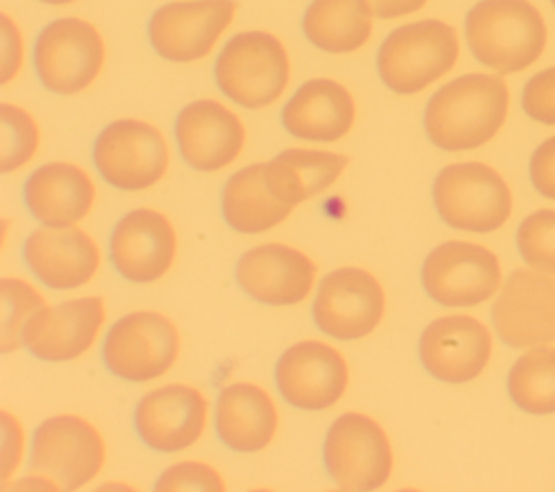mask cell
Segmentation results:
<instances>
[{
    "label": "cell",
    "mask_w": 555,
    "mask_h": 492,
    "mask_svg": "<svg viewBox=\"0 0 555 492\" xmlns=\"http://www.w3.org/2000/svg\"><path fill=\"white\" fill-rule=\"evenodd\" d=\"M509 91L492 74H464L442 85L427 102L423 126L444 152H466L488 143L503 126Z\"/></svg>",
    "instance_id": "6da1fadb"
},
{
    "label": "cell",
    "mask_w": 555,
    "mask_h": 492,
    "mask_svg": "<svg viewBox=\"0 0 555 492\" xmlns=\"http://www.w3.org/2000/svg\"><path fill=\"white\" fill-rule=\"evenodd\" d=\"M464 35L473 56L499 74L527 69L546 46V24L529 0H479L466 13Z\"/></svg>",
    "instance_id": "7a4b0ae2"
},
{
    "label": "cell",
    "mask_w": 555,
    "mask_h": 492,
    "mask_svg": "<svg viewBox=\"0 0 555 492\" xmlns=\"http://www.w3.org/2000/svg\"><path fill=\"white\" fill-rule=\"evenodd\" d=\"M460 56L457 33L442 20H418L386 35L377 50L382 82L401 95H412L442 78Z\"/></svg>",
    "instance_id": "3957f363"
},
{
    "label": "cell",
    "mask_w": 555,
    "mask_h": 492,
    "mask_svg": "<svg viewBox=\"0 0 555 492\" xmlns=\"http://www.w3.org/2000/svg\"><path fill=\"white\" fill-rule=\"evenodd\" d=\"M291 63L282 41L264 30H245L230 37L215 61V80L221 93L245 106L273 104L286 89Z\"/></svg>",
    "instance_id": "277c9868"
},
{
    "label": "cell",
    "mask_w": 555,
    "mask_h": 492,
    "mask_svg": "<svg viewBox=\"0 0 555 492\" xmlns=\"http://www.w3.org/2000/svg\"><path fill=\"white\" fill-rule=\"evenodd\" d=\"M431 195L440 219L455 230L492 232L512 215V193L505 180L475 160L442 167Z\"/></svg>",
    "instance_id": "5b68a950"
},
{
    "label": "cell",
    "mask_w": 555,
    "mask_h": 492,
    "mask_svg": "<svg viewBox=\"0 0 555 492\" xmlns=\"http://www.w3.org/2000/svg\"><path fill=\"white\" fill-rule=\"evenodd\" d=\"M104 41L93 24L80 17H59L41 28L33 48L39 82L59 95L87 89L104 65Z\"/></svg>",
    "instance_id": "8992f818"
},
{
    "label": "cell",
    "mask_w": 555,
    "mask_h": 492,
    "mask_svg": "<svg viewBox=\"0 0 555 492\" xmlns=\"http://www.w3.org/2000/svg\"><path fill=\"white\" fill-rule=\"evenodd\" d=\"M325 468L340 490L382 488L392 472V449L377 420L360 412L338 416L325 436Z\"/></svg>",
    "instance_id": "52a82bcc"
},
{
    "label": "cell",
    "mask_w": 555,
    "mask_h": 492,
    "mask_svg": "<svg viewBox=\"0 0 555 492\" xmlns=\"http://www.w3.org/2000/svg\"><path fill=\"white\" fill-rule=\"evenodd\" d=\"M104 457L100 431L80 416L59 414L35 429L30 470L52 481L56 490H78L89 483Z\"/></svg>",
    "instance_id": "ba28073f"
},
{
    "label": "cell",
    "mask_w": 555,
    "mask_h": 492,
    "mask_svg": "<svg viewBox=\"0 0 555 492\" xmlns=\"http://www.w3.org/2000/svg\"><path fill=\"white\" fill-rule=\"evenodd\" d=\"M180 351L176 325L160 312L139 310L117 319L104 336V366L128 381H150L165 375Z\"/></svg>",
    "instance_id": "9c48e42d"
},
{
    "label": "cell",
    "mask_w": 555,
    "mask_h": 492,
    "mask_svg": "<svg viewBox=\"0 0 555 492\" xmlns=\"http://www.w3.org/2000/svg\"><path fill=\"white\" fill-rule=\"evenodd\" d=\"M93 163L104 182L121 191L156 184L169 165L163 132L141 119H117L104 126L93 143Z\"/></svg>",
    "instance_id": "30bf717a"
},
{
    "label": "cell",
    "mask_w": 555,
    "mask_h": 492,
    "mask_svg": "<svg viewBox=\"0 0 555 492\" xmlns=\"http://www.w3.org/2000/svg\"><path fill=\"white\" fill-rule=\"evenodd\" d=\"M425 293L447 308H470L490 299L501 284L496 256L483 245L447 241L429 251L421 269Z\"/></svg>",
    "instance_id": "8fae6325"
},
{
    "label": "cell",
    "mask_w": 555,
    "mask_h": 492,
    "mask_svg": "<svg viewBox=\"0 0 555 492\" xmlns=\"http://www.w3.org/2000/svg\"><path fill=\"white\" fill-rule=\"evenodd\" d=\"M384 306V288L375 275L343 267L321 280L312 301V321L336 340H358L379 325Z\"/></svg>",
    "instance_id": "7c38bea8"
},
{
    "label": "cell",
    "mask_w": 555,
    "mask_h": 492,
    "mask_svg": "<svg viewBox=\"0 0 555 492\" xmlns=\"http://www.w3.org/2000/svg\"><path fill=\"white\" fill-rule=\"evenodd\" d=\"M234 0H178L158 7L147 24V37L158 56L173 63L204 59L232 24Z\"/></svg>",
    "instance_id": "4fadbf2b"
},
{
    "label": "cell",
    "mask_w": 555,
    "mask_h": 492,
    "mask_svg": "<svg viewBox=\"0 0 555 492\" xmlns=\"http://www.w3.org/2000/svg\"><path fill=\"white\" fill-rule=\"evenodd\" d=\"M492 323L516 349L555 342V277L538 269L512 271L492 306Z\"/></svg>",
    "instance_id": "5bb4252c"
},
{
    "label": "cell",
    "mask_w": 555,
    "mask_h": 492,
    "mask_svg": "<svg viewBox=\"0 0 555 492\" xmlns=\"http://www.w3.org/2000/svg\"><path fill=\"white\" fill-rule=\"evenodd\" d=\"M349 371L345 358L319 340H301L288 347L275 364V386L286 403L319 412L332 407L347 390Z\"/></svg>",
    "instance_id": "9a60e30c"
},
{
    "label": "cell",
    "mask_w": 555,
    "mask_h": 492,
    "mask_svg": "<svg viewBox=\"0 0 555 492\" xmlns=\"http://www.w3.org/2000/svg\"><path fill=\"white\" fill-rule=\"evenodd\" d=\"M492 336L488 327L468 314H449L431 321L418 340V358L425 371L449 384L475 379L488 364Z\"/></svg>",
    "instance_id": "2e32d148"
},
{
    "label": "cell",
    "mask_w": 555,
    "mask_h": 492,
    "mask_svg": "<svg viewBox=\"0 0 555 492\" xmlns=\"http://www.w3.org/2000/svg\"><path fill=\"white\" fill-rule=\"evenodd\" d=\"M208 401L189 384H167L143 394L134 407V429L154 451L173 453L197 442L206 427Z\"/></svg>",
    "instance_id": "e0dca14e"
},
{
    "label": "cell",
    "mask_w": 555,
    "mask_h": 492,
    "mask_svg": "<svg viewBox=\"0 0 555 492\" xmlns=\"http://www.w3.org/2000/svg\"><path fill=\"white\" fill-rule=\"evenodd\" d=\"M173 134L182 160L197 171H217L243 150V121L217 100H195L186 104L173 124Z\"/></svg>",
    "instance_id": "ac0fdd59"
},
{
    "label": "cell",
    "mask_w": 555,
    "mask_h": 492,
    "mask_svg": "<svg viewBox=\"0 0 555 492\" xmlns=\"http://www.w3.org/2000/svg\"><path fill=\"white\" fill-rule=\"evenodd\" d=\"M108 251L121 277L139 284L154 282L173 264L176 230L163 212L137 208L113 228Z\"/></svg>",
    "instance_id": "d6986e66"
},
{
    "label": "cell",
    "mask_w": 555,
    "mask_h": 492,
    "mask_svg": "<svg viewBox=\"0 0 555 492\" xmlns=\"http://www.w3.org/2000/svg\"><path fill=\"white\" fill-rule=\"evenodd\" d=\"M104 301L100 297H78L35 312L24 329V347L39 360L67 362L82 355L95 340L104 323Z\"/></svg>",
    "instance_id": "ffe728a7"
},
{
    "label": "cell",
    "mask_w": 555,
    "mask_h": 492,
    "mask_svg": "<svg viewBox=\"0 0 555 492\" xmlns=\"http://www.w3.org/2000/svg\"><path fill=\"white\" fill-rule=\"evenodd\" d=\"M234 273L251 299L267 306H293L310 295L317 264L291 245L264 243L245 251Z\"/></svg>",
    "instance_id": "44dd1931"
},
{
    "label": "cell",
    "mask_w": 555,
    "mask_h": 492,
    "mask_svg": "<svg viewBox=\"0 0 555 492\" xmlns=\"http://www.w3.org/2000/svg\"><path fill=\"white\" fill-rule=\"evenodd\" d=\"M24 260L39 282L54 290L87 284L100 264L93 238L80 228H39L24 243Z\"/></svg>",
    "instance_id": "7402d4cb"
},
{
    "label": "cell",
    "mask_w": 555,
    "mask_h": 492,
    "mask_svg": "<svg viewBox=\"0 0 555 492\" xmlns=\"http://www.w3.org/2000/svg\"><path fill=\"white\" fill-rule=\"evenodd\" d=\"M282 126L297 139L338 141L356 119V104L347 87L332 78L304 82L282 108Z\"/></svg>",
    "instance_id": "603a6c76"
},
{
    "label": "cell",
    "mask_w": 555,
    "mask_h": 492,
    "mask_svg": "<svg viewBox=\"0 0 555 492\" xmlns=\"http://www.w3.org/2000/svg\"><path fill=\"white\" fill-rule=\"evenodd\" d=\"M95 186L85 169L72 163H46L24 184L28 212L52 228H69L87 217Z\"/></svg>",
    "instance_id": "cb8c5ba5"
},
{
    "label": "cell",
    "mask_w": 555,
    "mask_h": 492,
    "mask_svg": "<svg viewBox=\"0 0 555 492\" xmlns=\"http://www.w3.org/2000/svg\"><path fill=\"white\" fill-rule=\"evenodd\" d=\"M215 429L232 451L254 453L271 444L278 431V410L264 388L247 381L230 384L217 397Z\"/></svg>",
    "instance_id": "d4e9b609"
},
{
    "label": "cell",
    "mask_w": 555,
    "mask_h": 492,
    "mask_svg": "<svg viewBox=\"0 0 555 492\" xmlns=\"http://www.w3.org/2000/svg\"><path fill=\"white\" fill-rule=\"evenodd\" d=\"M347 163V156L336 152L288 147L264 163V182L280 202L297 206L332 186Z\"/></svg>",
    "instance_id": "484cf974"
},
{
    "label": "cell",
    "mask_w": 555,
    "mask_h": 492,
    "mask_svg": "<svg viewBox=\"0 0 555 492\" xmlns=\"http://www.w3.org/2000/svg\"><path fill=\"white\" fill-rule=\"evenodd\" d=\"M293 206L280 202L264 182V163H254L232 173L221 191V215L225 223L243 234L275 228L291 215Z\"/></svg>",
    "instance_id": "4316f807"
},
{
    "label": "cell",
    "mask_w": 555,
    "mask_h": 492,
    "mask_svg": "<svg viewBox=\"0 0 555 492\" xmlns=\"http://www.w3.org/2000/svg\"><path fill=\"white\" fill-rule=\"evenodd\" d=\"M301 30L323 52H356L371 37L373 9L366 0H312L304 13Z\"/></svg>",
    "instance_id": "83f0119b"
},
{
    "label": "cell",
    "mask_w": 555,
    "mask_h": 492,
    "mask_svg": "<svg viewBox=\"0 0 555 492\" xmlns=\"http://www.w3.org/2000/svg\"><path fill=\"white\" fill-rule=\"evenodd\" d=\"M507 392L527 414L555 412V349L538 345L522 353L507 375Z\"/></svg>",
    "instance_id": "f1b7e54d"
},
{
    "label": "cell",
    "mask_w": 555,
    "mask_h": 492,
    "mask_svg": "<svg viewBox=\"0 0 555 492\" xmlns=\"http://www.w3.org/2000/svg\"><path fill=\"white\" fill-rule=\"evenodd\" d=\"M2 290V336H0V349L2 353H11L22 342V329L26 321L46 308V299L24 280L20 277H2L0 282Z\"/></svg>",
    "instance_id": "f546056e"
},
{
    "label": "cell",
    "mask_w": 555,
    "mask_h": 492,
    "mask_svg": "<svg viewBox=\"0 0 555 492\" xmlns=\"http://www.w3.org/2000/svg\"><path fill=\"white\" fill-rule=\"evenodd\" d=\"M2 163L0 171L9 173L26 165L39 145V128L30 113L24 108L2 102Z\"/></svg>",
    "instance_id": "4dcf8cb0"
},
{
    "label": "cell",
    "mask_w": 555,
    "mask_h": 492,
    "mask_svg": "<svg viewBox=\"0 0 555 492\" xmlns=\"http://www.w3.org/2000/svg\"><path fill=\"white\" fill-rule=\"evenodd\" d=\"M516 245L529 267L555 275V210L531 212L518 225Z\"/></svg>",
    "instance_id": "1f68e13d"
},
{
    "label": "cell",
    "mask_w": 555,
    "mask_h": 492,
    "mask_svg": "<svg viewBox=\"0 0 555 492\" xmlns=\"http://www.w3.org/2000/svg\"><path fill=\"white\" fill-rule=\"evenodd\" d=\"M156 492H182V490H204L223 492L225 483L221 475L204 462H178L160 472L154 483Z\"/></svg>",
    "instance_id": "d6a6232c"
},
{
    "label": "cell",
    "mask_w": 555,
    "mask_h": 492,
    "mask_svg": "<svg viewBox=\"0 0 555 492\" xmlns=\"http://www.w3.org/2000/svg\"><path fill=\"white\" fill-rule=\"evenodd\" d=\"M522 111L533 121L555 126V65L527 80L522 89Z\"/></svg>",
    "instance_id": "836d02e7"
},
{
    "label": "cell",
    "mask_w": 555,
    "mask_h": 492,
    "mask_svg": "<svg viewBox=\"0 0 555 492\" xmlns=\"http://www.w3.org/2000/svg\"><path fill=\"white\" fill-rule=\"evenodd\" d=\"M529 178L540 195L555 199V137L540 143L531 154Z\"/></svg>",
    "instance_id": "e575fe53"
},
{
    "label": "cell",
    "mask_w": 555,
    "mask_h": 492,
    "mask_svg": "<svg viewBox=\"0 0 555 492\" xmlns=\"http://www.w3.org/2000/svg\"><path fill=\"white\" fill-rule=\"evenodd\" d=\"M22 65V35L13 20L2 13V85L20 72Z\"/></svg>",
    "instance_id": "d590c367"
},
{
    "label": "cell",
    "mask_w": 555,
    "mask_h": 492,
    "mask_svg": "<svg viewBox=\"0 0 555 492\" xmlns=\"http://www.w3.org/2000/svg\"><path fill=\"white\" fill-rule=\"evenodd\" d=\"M2 423H4V429H2V440H4V446H2V464H4V485L7 481L11 479V472L15 470V466H20V459H22V427L20 423L9 414V412H2Z\"/></svg>",
    "instance_id": "8d00e7d4"
},
{
    "label": "cell",
    "mask_w": 555,
    "mask_h": 492,
    "mask_svg": "<svg viewBox=\"0 0 555 492\" xmlns=\"http://www.w3.org/2000/svg\"><path fill=\"white\" fill-rule=\"evenodd\" d=\"M373 9V15L382 20H395L410 13H416L427 4V0H366Z\"/></svg>",
    "instance_id": "74e56055"
},
{
    "label": "cell",
    "mask_w": 555,
    "mask_h": 492,
    "mask_svg": "<svg viewBox=\"0 0 555 492\" xmlns=\"http://www.w3.org/2000/svg\"><path fill=\"white\" fill-rule=\"evenodd\" d=\"M39 2H46V4H69V2H76V0H39Z\"/></svg>",
    "instance_id": "f35d334b"
},
{
    "label": "cell",
    "mask_w": 555,
    "mask_h": 492,
    "mask_svg": "<svg viewBox=\"0 0 555 492\" xmlns=\"http://www.w3.org/2000/svg\"><path fill=\"white\" fill-rule=\"evenodd\" d=\"M551 2H553V7H555V0H551Z\"/></svg>",
    "instance_id": "ab89813d"
}]
</instances>
